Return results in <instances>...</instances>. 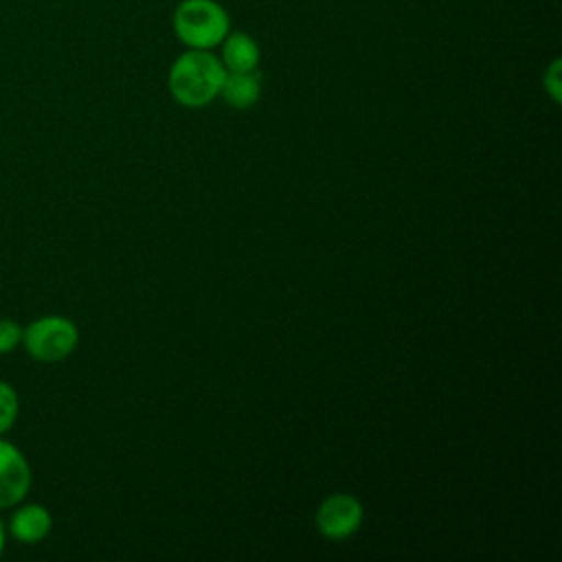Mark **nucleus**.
Wrapping results in <instances>:
<instances>
[{"instance_id":"obj_1","label":"nucleus","mask_w":562,"mask_h":562,"mask_svg":"<svg viewBox=\"0 0 562 562\" xmlns=\"http://www.w3.org/2000/svg\"><path fill=\"white\" fill-rule=\"evenodd\" d=\"M226 68L217 55L189 48L169 68L167 86L171 97L184 108H204L220 97Z\"/></svg>"},{"instance_id":"obj_2","label":"nucleus","mask_w":562,"mask_h":562,"mask_svg":"<svg viewBox=\"0 0 562 562\" xmlns=\"http://www.w3.org/2000/svg\"><path fill=\"white\" fill-rule=\"evenodd\" d=\"M173 33L187 48L211 50L231 31V15L217 0H182L171 18Z\"/></svg>"},{"instance_id":"obj_3","label":"nucleus","mask_w":562,"mask_h":562,"mask_svg":"<svg viewBox=\"0 0 562 562\" xmlns=\"http://www.w3.org/2000/svg\"><path fill=\"white\" fill-rule=\"evenodd\" d=\"M79 342V331L66 316H42L22 329L26 353L40 362H59L68 358Z\"/></svg>"},{"instance_id":"obj_4","label":"nucleus","mask_w":562,"mask_h":562,"mask_svg":"<svg viewBox=\"0 0 562 562\" xmlns=\"http://www.w3.org/2000/svg\"><path fill=\"white\" fill-rule=\"evenodd\" d=\"M362 518L364 512L356 496L331 494L316 509V529L329 540H342L360 529Z\"/></svg>"},{"instance_id":"obj_5","label":"nucleus","mask_w":562,"mask_h":562,"mask_svg":"<svg viewBox=\"0 0 562 562\" xmlns=\"http://www.w3.org/2000/svg\"><path fill=\"white\" fill-rule=\"evenodd\" d=\"M31 487V465L9 441L0 439V509L18 505Z\"/></svg>"},{"instance_id":"obj_6","label":"nucleus","mask_w":562,"mask_h":562,"mask_svg":"<svg viewBox=\"0 0 562 562\" xmlns=\"http://www.w3.org/2000/svg\"><path fill=\"white\" fill-rule=\"evenodd\" d=\"M53 527V518L48 514L46 507L29 503V505H20L9 520V533L18 540V542H40L42 538L48 536Z\"/></svg>"},{"instance_id":"obj_7","label":"nucleus","mask_w":562,"mask_h":562,"mask_svg":"<svg viewBox=\"0 0 562 562\" xmlns=\"http://www.w3.org/2000/svg\"><path fill=\"white\" fill-rule=\"evenodd\" d=\"M222 64L226 68V72H246V70H257L259 59H261V50L259 44L252 35L235 31L222 40Z\"/></svg>"},{"instance_id":"obj_8","label":"nucleus","mask_w":562,"mask_h":562,"mask_svg":"<svg viewBox=\"0 0 562 562\" xmlns=\"http://www.w3.org/2000/svg\"><path fill=\"white\" fill-rule=\"evenodd\" d=\"M220 97L235 110H248L261 99V77L257 70L226 72Z\"/></svg>"},{"instance_id":"obj_9","label":"nucleus","mask_w":562,"mask_h":562,"mask_svg":"<svg viewBox=\"0 0 562 562\" xmlns=\"http://www.w3.org/2000/svg\"><path fill=\"white\" fill-rule=\"evenodd\" d=\"M18 408H20V402H18L15 389L9 382L0 380V435L13 426L18 417Z\"/></svg>"},{"instance_id":"obj_10","label":"nucleus","mask_w":562,"mask_h":562,"mask_svg":"<svg viewBox=\"0 0 562 562\" xmlns=\"http://www.w3.org/2000/svg\"><path fill=\"white\" fill-rule=\"evenodd\" d=\"M22 342V327L15 321L0 318V353L13 351Z\"/></svg>"},{"instance_id":"obj_11","label":"nucleus","mask_w":562,"mask_h":562,"mask_svg":"<svg viewBox=\"0 0 562 562\" xmlns=\"http://www.w3.org/2000/svg\"><path fill=\"white\" fill-rule=\"evenodd\" d=\"M560 68H562V61L553 59L551 66L544 70V90L551 94V99L555 103H560V94H562V79H560L562 70Z\"/></svg>"},{"instance_id":"obj_12","label":"nucleus","mask_w":562,"mask_h":562,"mask_svg":"<svg viewBox=\"0 0 562 562\" xmlns=\"http://www.w3.org/2000/svg\"><path fill=\"white\" fill-rule=\"evenodd\" d=\"M4 540H7V529H4V525H2V520H0V553H2V549H4Z\"/></svg>"}]
</instances>
